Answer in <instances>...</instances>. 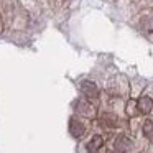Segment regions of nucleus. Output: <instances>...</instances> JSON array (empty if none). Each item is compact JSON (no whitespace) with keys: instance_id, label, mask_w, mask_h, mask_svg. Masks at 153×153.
I'll return each mask as SVG.
<instances>
[{"instance_id":"f257e3e1","label":"nucleus","mask_w":153,"mask_h":153,"mask_svg":"<svg viewBox=\"0 0 153 153\" xmlns=\"http://www.w3.org/2000/svg\"><path fill=\"white\" fill-rule=\"evenodd\" d=\"M81 92H82V96L86 97L87 100H96L97 97H99V87L96 86V82H92V81H82L81 82Z\"/></svg>"},{"instance_id":"f03ea898","label":"nucleus","mask_w":153,"mask_h":153,"mask_svg":"<svg viewBox=\"0 0 153 153\" xmlns=\"http://www.w3.org/2000/svg\"><path fill=\"white\" fill-rule=\"evenodd\" d=\"M114 148H115L117 153H127V152H130V150L133 148V142L127 135H119L115 138Z\"/></svg>"},{"instance_id":"7ed1b4c3","label":"nucleus","mask_w":153,"mask_h":153,"mask_svg":"<svg viewBox=\"0 0 153 153\" xmlns=\"http://www.w3.org/2000/svg\"><path fill=\"white\" fill-rule=\"evenodd\" d=\"M84 132H86V127L82 125V122L79 119H76V117H71L69 119V133L74 138H81L84 135Z\"/></svg>"},{"instance_id":"20e7f679","label":"nucleus","mask_w":153,"mask_h":153,"mask_svg":"<svg viewBox=\"0 0 153 153\" xmlns=\"http://www.w3.org/2000/svg\"><path fill=\"white\" fill-rule=\"evenodd\" d=\"M137 104H138L140 114H143V115H146V114H150L153 110V100H152V97H148V96H142L137 100Z\"/></svg>"},{"instance_id":"39448f33","label":"nucleus","mask_w":153,"mask_h":153,"mask_svg":"<svg viewBox=\"0 0 153 153\" xmlns=\"http://www.w3.org/2000/svg\"><path fill=\"white\" fill-rule=\"evenodd\" d=\"M104 145V138L100 135H94L92 138L89 140V143H87V150H89L91 153H96L99 148H102Z\"/></svg>"},{"instance_id":"423d86ee","label":"nucleus","mask_w":153,"mask_h":153,"mask_svg":"<svg viewBox=\"0 0 153 153\" xmlns=\"http://www.w3.org/2000/svg\"><path fill=\"white\" fill-rule=\"evenodd\" d=\"M100 122L105 127H117V122H119V120H117V117L114 115V114H102Z\"/></svg>"},{"instance_id":"0eeeda50","label":"nucleus","mask_w":153,"mask_h":153,"mask_svg":"<svg viewBox=\"0 0 153 153\" xmlns=\"http://www.w3.org/2000/svg\"><path fill=\"white\" fill-rule=\"evenodd\" d=\"M125 112H127V115L128 117H135L137 114L140 112L138 110V104H137V100H128V102H127V107H125Z\"/></svg>"},{"instance_id":"6e6552de","label":"nucleus","mask_w":153,"mask_h":153,"mask_svg":"<svg viewBox=\"0 0 153 153\" xmlns=\"http://www.w3.org/2000/svg\"><path fill=\"white\" fill-rule=\"evenodd\" d=\"M77 110H79L81 114H84L86 117H91L94 114V109L89 102H77Z\"/></svg>"},{"instance_id":"1a4fd4ad","label":"nucleus","mask_w":153,"mask_h":153,"mask_svg":"<svg viewBox=\"0 0 153 153\" xmlns=\"http://www.w3.org/2000/svg\"><path fill=\"white\" fill-rule=\"evenodd\" d=\"M153 133V122L152 120H145L143 122V135H146V137H150Z\"/></svg>"},{"instance_id":"9d476101","label":"nucleus","mask_w":153,"mask_h":153,"mask_svg":"<svg viewBox=\"0 0 153 153\" xmlns=\"http://www.w3.org/2000/svg\"><path fill=\"white\" fill-rule=\"evenodd\" d=\"M66 2H71V0H66Z\"/></svg>"}]
</instances>
